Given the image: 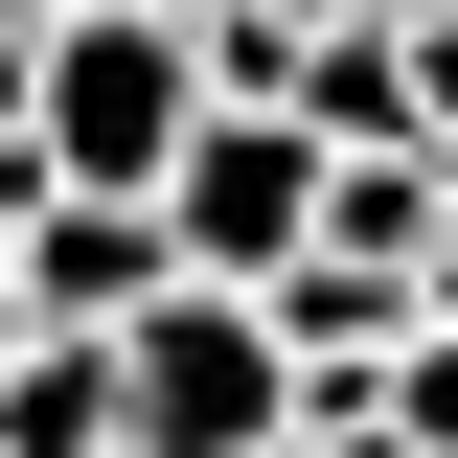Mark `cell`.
<instances>
[{
	"label": "cell",
	"mask_w": 458,
	"mask_h": 458,
	"mask_svg": "<svg viewBox=\"0 0 458 458\" xmlns=\"http://www.w3.org/2000/svg\"><path fill=\"white\" fill-rule=\"evenodd\" d=\"M114 367H138V458H298L321 436V390H298V321L252 276H183L114 321Z\"/></svg>",
	"instance_id": "1"
},
{
	"label": "cell",
	"mask_w": 458,
	"mask_h": 458,
	"mask_svg": "<svg viewBox=\"0 0 458 458\" xmlns=\"http://www.w3.org/2000/svg\"><path fill=\"white\" fill-rule=\"evenodd\" d=\"M23 114H47V161H69V183H161L183 138L229 114L207 0H69V23H47V92H23Z\"/></svg>",
	"instance_id": "2"
},
{
	"label": "cell",
	"mask_w": 458,
	"mask_h": 458,
	"mask_svg": "<svg viewBox=\"0 0 458 458\" xmlns=\"http://www.w3.org/2000/svg\"><path fill=\"white\" fill-rule=\"evenodd\" d=\"M161 229H183V276H252V298H276L298 252H321V114H298V92H229L207 138L161 161Z\"/></svg>",
	"instance_id": "3"
},
{
	"label": "cell",
	"mask_w": 458,
	"mask_h": 458,
	"mask_svg": "<svg viewBox=\"0 0 458 458\" xmlns=\"http://www.w3.org/2000/svg\"><path fill=\"white\" fill-rule=\"evenodd\" d=\"M23 321H138V298H183V229H161V183H69V207H23Z\"/></svg>",
	"instance_id": "4"
},
{
	"label": "cell",
	"mask_w": 458,
	"mask_h": 458,
	"mask_svg": "<svg viewBox=\"0 0 458 458\" xmlns=\"http://www.w3.org/2000/svg\"><path fill=\"white\" fill-rule=\"evenodd\" d=\"M298 114H321V138H436V92H412V23H390V0L298 47Z\"/></svg>",
	"instance_id": "5"
},
{
	"label": "cell",
	"mask_w": 458,
	"mask_h": 458,
	"mask_svg": "<svg viewBox=\"0 0 458 458\" xmlns=\"http://www.w3.org/2000/svg\"><path fill=\"white\" fill-rule=\"evenodd\" d=\"M390 412H412V436L458 458V321H412V367H390Z\"/></svg>",
	"instance_id": "6"
},
{
	"label": "cell",
	"mask_w": 458,
	"mask_h": 458,
	"mask_svg": "<svg viewBox=\"0 0 458 458\" xmlns=\"http://www.w3.org/2000/svg\"><path fill=\"white\" fill-rule=\"evenodd\" d=\"M298 458H436V436H412V412H321Z\"/></svg>",
	"instance_id": "7"
},
{
	"label": "cell",
	"mask_w": 458,
	"mask_h": 458,
	"mask_svg": "<svg viewBox=\"0 0 458 458\" xmlns=\"http://www.w3.org/2000/svg\"><path fill=\"white\" fill-rule=\"evenodd\" d=\"M276 23H367V0H276Z\"/></svg>",
	"instance_id": "8"
},
{
	"label": "cell",
	"mask_w": 458,
	"mask_h": 458,
	"mask_svg": "<svg viewBox=\"0 0 458 458\" xmlns=\"http://www.w3.org/2000/svg\"><path fill=\"white\" fill-rule=\"evenodd\" d=\"M0 23H69V0H0Z\"/></svg>",
	"instance_id": "9"
},
{
	"label": "cell",
	"mask_w": 458,
	"mask_h": 458,
	"mask_svg": "<svg viewBox=\"0 0 458 458\" xmlns=\"http://www.w3.org/2000/svg\"><path fill=\"white\" fill-rule=\"evenodd\" d=\"M390 23H412V0H390Z\"/></svg>",
	"instance_id": "10"
}]
</instances>
